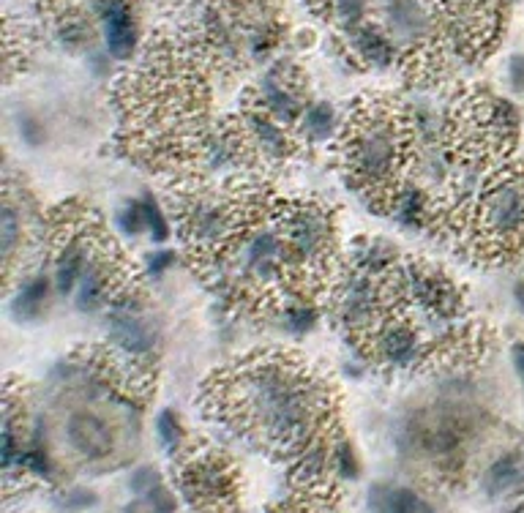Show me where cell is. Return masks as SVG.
I'll return each instance as SVG.
<instances>
[{
  "mask_svg": "<svg viewBox=\"0 0 524 513\" xmlns=\"http://www.w3.org/2000/svg\"><path fill=\"white\" fill-rule=\"evenodd\" d=\"M50 287H52V279H47L44 273L28 279V282L17 290V295H14V303H11L14 314H17L20 320H36V317L44 312V306H47Z\"/></svg>",
  "mask_w": 524,
  "mask_h": 513,
  "instance_id": "20",
  "label": "cell"
},
{
  "mask_svg": "<svg viewBox=\"0 0 524 513\" xmlns=\"http://www.w3.org/2000/svg\"><path fill=\"white\" fill-rule=\"evenodd\" d=\"M333 459H336V467H339V473L347 475V478H358V459H355L353 448L347 443H342L339 448H336V453H333Z\"/></svg>",
  "mask_w": 524,
  "mask_h": 513,
  "instance_id": "31",
  "label": "cell"
},
{
  "mask_svg": "<svg viewBox=\"0 0 524 513\" xmlns=\"http://www.w3.org/2000/svg\"><path fill=\"white\" fill-rule=\"evenodd\" d=\"M516 298H519V306H522L524 312V284H516Z\"/></svg>",
  "mask_w": 524,
  "mask_h": 513,
  "instance_id": "39",
  "label": "cell"
},
{
  "mask_svg": "<svg viewBox=\"0 0 524 513\" xmlns=\"http://www.w3.org/2000/svg\"><path fill=\"white\" fill-rule=\"evenodd\" d=\"M156 486H162V478L151 467H142V470L131 475V489H134V494H140V497L151 494Z\"/></svg>",
  "mask_w": 524,
  "mask_h": 513,
  "instance_id": "30",
  "label": "cell"
},
{
  "mask_svg": "<svg viewBox=\"0 0 524 513\" xmlns=\"http://www.w3.org/2000/svg\"><path fill=\"white\" fill-rule=\"evenodd\" d=\"M323 3H325V6H328V0H323Z\"/></svg>",
  "mask_w": 524,
  "mask_h": 513,
  "instance_id": "41",
  "label": "cell"
},
{
  "mask_svg": "<svg viewBox=\"0 0 524 513\" xmlns=\"http://www.w3.org/2000/svg\"><path fill=\"white\" fill-rule=\"evenodd\" d=\"M181 486L189 503L205 513H224V508L235 497L232 470L219 459H200V462L189 464V470L181 478Z\"/></svg>",
  "mask_w": 524,
  "mask_h": 513,
  "instance_id": "11",
  "label": "cell"
},
{
  "mask_svg": "<svg viewBox=\"0 0 524 513\" xmlns=\"http://www.w3.org/2000/svg\"><path fill=\"white\" fill-rule=\"evenodd\" d=\"M301 131L306 140L312 142H325L331 140L336 134V126H339V118H336V110L328 101H317V104H309V110L303 112L301 118Z\"/></svg>",
  "mask_w": 524,
  "mask_h": 513,
  "instance_id": "22",
  "label": "cell"
},
{
  "mask_svg": "<svg viewBox=\"0 0 524 513\" xmlns=\"http://www.w3.org/2000/svg\"><path fill=\"white\" fill-rule=\"evenodd\" d=\"M118 224L126 235H140V232L148 230V222H145V208H142V200H129L118 213Z\"/></svg>",
  "mask_w": 524,
  "mask_h": 513,
  "instance_id": "27",
  "label": "cell"
},
{
  "mask_svg": "<svg viewBox=\"0 0 524 513\" xmlns=\"http://www.w3.org/2000/svg\"><path fill=\"white\" fill-rule=\"evenodd\" d=\"M514 366H516V374H519V380L524 383V342L514 344Z\"/></svg>",
  "mask_w": 524,
  "mask_h": 513,
  "instance_id": "38",
  "label": "cell"
},
{
  "mask_svg": "<svg viewBox=\"0 0 524 513\" xmlns=\"http://www.w3.org/2000/svg\"><path fill=\"white\" fill-rule=\"evenodd\" d=\"M432 33L434 17L421 0H388V36L393 41L421 47Z\"/></svg>",
  "mask_w": 524,
  "mask_h": 513,
  "instance_id": "16",
  "label": "cell"
},
{
  "mask_svg": "<svg viewBox=\"0 0 524 513\" xmlns=\"http://www.w3.org/2000/svg\"><path fill=\"white\" fill-rule=\"evenodd\" d=\"M473 243L484 257L505 260L524 243V170H497L475 205Z\"/></svg>",
  "mask_w": 524,
  "mask_h": 513,
  "instance_id": "4",
  "label": "cell"
},
{
  "mask_svg": "<svg viewBox=\"0 0 524 513\" xmlns=\"http://www.w3.org/2000/svg\"><path fill=\"white\" fill-rule=\"evenodd\" d=\"M355 50L372 66H391L396 58V41L377 28H358L355 31Z\"/></svg>",
  "mask_w": 524,
  "mask_h": 513,
  "instance_id": "21",
  "label": "cell"
},
{
  "mask_svg": "<svg viewBox=\"0 0 524 513\" xmlns=\"http://www.w3.org/2000/svg\"><path fill=\"white\" fill-rule=\"evenodd\" d=\"M524 486V456L511 451L500 456L484 473V489L489 497H508Z\"/></svg>",
  "mask_w": 524,
  "mask_h": 513,
  "instance_id": "18",
  "label": "cell"
},
{
  "mask_svg": "<svg viewBox=\"0 0 524 513\" xmlns=\"http://www.w3.org/2000/svg\"><path fill=\"white\" fill-rule=\"evenodd\" d=\"M276 224L287 246L290 279L301 287L320 282L336 254V227L328 208L317 202H293L276 213Z\"/></svg>",
  "mask_w": 524,
  "mask_h": 513,
  "instance_id": "5",
  "label": "cell"
},
{
  "mask_svg": "<svg viewBox=\"0 0 524 513\" xmlns=\"http://www.w3.org/2000/svg\"><path fill=\"white\" fill-rule=\"evenodd\" d=\"M358 271L369 273V276H385L396 268V249L385 241H363L358 243Z\"/></svg>",
  "mask_w": 524,
  "mask_h": 513,
  "instance_id": "23",
  "label": "cell"
},
{
  "mask_svg": "<svg viewBox=\"0 0 524 513\" xmlns=\"http://www.w3.org/2000/svg\"><path fill=\"white\" fill-rule=\"evenodd\" d=\"M172 262H175V254L172 252H156L151 254V260H148V271H151L153 276H162Z\"/></svg>",
  "mask_w": 524,
  "mask_h": 513,
  "instance_id": "33",
  "label": "cell"
},
{
  "mask_svg": "<svg viewBox=\"0 0 524 513\" xmlns=\"http://www.w3.org/2000/svg\"><path fill=\"white\" fill-rule=\"evenodd\" d=\"M145 500H151L156 508L162 513H172L175 511V500H172V494L164 489V486H156L151 494H145Z\"/></svg>",
  "mask_w": 524,
  "mask_h": 513,
  "instance_id": "32",
  "label": "cell"
},
{
  "mask_svg": "<svg viewBox=\"0 0 524 513\" xmlns=\"http://www.w3.org/2000/svg\"><path fill=\"white\" fill-rule=\"evenodd\" d=\"M156 429H159V437H162V443L167 451H175L178 445H181L183 440V426L181 421H178V415L172 413V410H164L162 415H159V421H156Z\"/></svg>",
  "mask_w": 524,
  "mask_h": 513,
  "instance_id": "28",
  "label": "cell"
},
{
  "mask_svg": "<svg viewBox=\"0 0 524 513\" xmlns=\"http://www.w3.org/2000/svg\"><path fill=\"white\" fill-rule=\"evenodd\" d=\"M328 9L333 17L344 28H361L363 17H366V0H328Z\"/></svg>",
  "mask_w": 524,
  "mask_h": 513,
  "instance_id": "26",
  "label": "cell"
},
{
  "mask_svg": "<svg viewBox=\"0 0 524 513\" xmlns=\"http://www.w3.org/2000/svg\"><path fill=\"white\" fill-rule=\"evenodd\" d=\"M93 243H96V238L88 227H82V219L77 224H71L69 232L61 238L58 254H55V268H52V284L61 295L77 290L82 271L91 260Z\"/></svg>",
  "mask_w": 524,
  "mask_h": 513,
  "instance_id": "12",
  "label": "cell"
},
{
  "mask_svg": "<svg viewBox=\"0 0 524 513\" xmlns=\"http://www.w3.org/2000/svg\"><path fill=\"white\" fill-rule=\"evenodd\" d=\"M511 82L516 88H524V58H514L511 63Z\"/></svg>",
  "mask_w": 524,
  "mask_h": 513,
  "instance_id": "37",
  "label": "cell"
},
{
  "mask_svg": "<svg viewBox=\"0 0 524 513\" xmlns=\"http://www.w3.org/2000/svg\"><path fill=\"white\" fill-rule=\"evenodd\" d=\"M66 440L88 462L107 459L115 445L110 423L96 413H74L66 421Z\"/></svg>",
  "mask_w": 524,
  "mask_h": 513,
  "instance_id": "15",
  "label": "cell"
},
{
  "mask_svg": "<svg viewBox=\"0 0 524 513\" xmlns=\"http://www.w3.org/2000/svg\"><path fill=\"white\" fill-rule=\"evenodd\" d=\"M126 513H162V511H159L151 500H145V497H142V500H134V503L126 505Z\"/></svg>",
  "mask_w": 524,
  "mask_h": 513,
  "instance_id": "34",
  "label": "cell"
},
{
  "mask_svg": "<svg viewBox=\"0 0 524 513\" xmlns=\"http://www.w3.org/2000/svg\"><path fill=\"white\" fill-rule=\"evenodd\" d=\"M344 170L361 194H369L377 208L388 205L402 189L404 167L415 156L413 126H407L388 104H366L355 110L344 129Z\"/></svg>",
  "mask_w": 524,
  "mask_h": 513,
  "instance_id": "2",
  "label": "cell"
},
{
  "mask_svg": "<svg viewBox=\"0 0 524 513\" xmlns=\"http://www.w3.org/2000/svg\"><path fill=\"white\" fill-rule=\"evenodd\" d=\"M121 254L112 249L110 241L96 238L93 243L91 260L82 271L77 290H74V306L80 312H96L101 306H110L123 290H129L123 282V262L118 260Z\"/></svg>",
  "mask_w": 524,
  "mask_h": 513,
  "instance_id": "8",
  "label": "cell"
},
{
  "mask_svg": "<svg viewBox=\"0 0 524 513\" xmlns=\"http://www.w3.org/2000/svg\"><path fill=\"white\" fill-rule=\"evenodd\" d=\"M369 508L374 513H432V505L421 494L404 486H374L369 494Z\"/></svg>",
  "mask_w": 524,
  "mask_h": 513,
  "instance_id": "19",
  "label": "cell"
},
{
  "mask_svg": "<svg viewBox=\"0 0 524 513\" xmlns=\"http://www.w3.org/2000/svg\"><path fill=\"white\" fill-rule=\"evenodd\" d=\"M260 208V194L243 197L232 192L213 189H192L178 197V222H181L183 243L197 257H222L227 249L241 241V235L262 216H254Z\"/></svg>",
  "mask_w": 524,
  "mask_h": 513,
  "instance_id": "3",
  "label": "cell"
},
{
  "mask_svg": "<svg viewBox=\"0 0 524 513\" xmlns=\"http://www.w3.org/2000/svg\"><path fill=\"white\" fill-rule=\"evenodd\" d=\"M142 208H145V222H148V232H151L156 241H164L167 235H170V224L164 219L162 208H159V202L153 200L151 194H145L142 197Z\"/></svg>",
  "mask_w": 524,
  "mask_h": 513,
  "instance_id": "29",
  "label": "cell"
},
{
  "mask_svg": "<svg viewBox=\"0 0 524 513\" xmlns=\"http://www.w3.org/2000/svg\"><path fill=\"white\" fill-rule=\"evenodd\" d=\"M74 500H63L66 508H82V505H91L93 503V494L91 492H71Z\"/></svg>",
  "mask_w": 524,
  "mask_h": 513,
  "instance_id": "36",
  "label": "cell"
},
{
  "mask_svg": "<svg viewBox=\"0 0 524 513\" xmlns=\"http://www.w3.org/2000/svg\"><path fill=\"white\" fill-rule=\"evenodd\" d=\"M25 211H22V202L14 200L11 189H6L3 194V216H0V249H3V265L6 273L11 271V262L17 260L22 243H25Z\"/></svg>",
  "mask_w": 524,
  "mask_h": 513,
  "instance_id": "17",
  "label": "cell"
},
{
  "mask_svg": "<svg viewBox=\"0 0 524 513\" xmlns=\"http://www.w3.org/2000/svg\"><path fill=\"white\" fill-rule=\"evenodd\" d=\"M110 342L115 350L129 358L131 369H142L151 361L156 347H159V331L148 320L145 306L137 301V295L131 290H123L115 301L110 303Z\"/></svg>",
  "mask_w": 524,
  "mask_h": 513,
  "instance_id": "7",
  "label": "cell"
},
{
  "mask_svg": "<svg viewBox=\"0 0 524 513\" xmlns=\"http://www.w3.org/2000/svg\"><path fill=\"white\" fill-rule=\"evenodd\" d=\"M93 14L104 25V39L112 58L129 61L137 47V22L129 0H93Z\"/></svg>",
  "mask_w": 524,
  "mask_h": 513,
  "instance_id": "13",
  "label": "cell"
},
{
  "mask_svg": "<svg viewBox=\"0 0 524 513\" xmlns=\"http://www.w3.org/2000/svg\"><path fill=\"white\" fill-rule=\"evenodd\" d=\"M282 320H284V328H287V331L306 333V331H312L314 325H317V309L303 301L287 303L282 312Z\"/></svg>",
  "mask_w": 524,
  "mask_h": 513,
  "instance_id": "25",
  "label": "cell"
},
{
  "mask_svg": "<svg viewBox=\"0 0 524 513\" xmlns=\"http://www.w3.org/2000/svg\"><path fill=\"white\" fill-rule=\"evenodd\" d=\"M366 344L372 347L374 358L385 369L393 372H407L418 363L424 361V339L415 328L413 322L407 320H388L385 317L383 325L366 339Z\"/></svg>",
  "mask_w": 524,
  "mask_h": 513,
  "instance_id": "10",
  "label": "cell"
},
{
  "mask_svg": "<svg viewBox=\"0 0 524 513\" xmlns=\"http://www.w3.org/2000/svg\"><path fill=\"white\" fill-rule=\"evenodd\" d=\"M257 107L279 121L284 129L298 126L303 112L309 110L306 104V85H303L301 71L293 69L290 63H276L260 82L257 93Z\"/></svg>",
  "mask_w": 524,
  "mask_h": 513,
  "instance_id": "9",
  "label": "cell"
},
{
  "mask_svg": "<svg viewBox=\"0 0 524 513\" xmlns=\"http://www.w3.org/2000/svg\"><path fill=\"white\" fill-rule=\"evenodd\" d=\"M22 134H25V140L36 145V142L41 140V137H39L41 126L36 121H31V118H28V121H22Z\"/></svg>",
  "mask_w": 524,
  "mask_h": 513,
  "instance_id": "35",
  "label": "cell"
},
{
  "mask_svg": "<svg viewBox=\"0 0 524 513\" xmlns=\"http://www.w3.org/2000/svg\"><path fill=\"white\" fill-rule=\"evenodd\" d=\"M55 31L61 44H66L69 50H80L91 39V25L82 17L80 9H74L69 3H63V11H58V22H55Z\"/></svg>",
  "mask_w": 524,
  "mask_h": 513,
  "instance_id": "24",
  "label": "cell"
},
{
  "mask_svg": "<svg viewBox=\"0 0 524 513\" xmlns=\"http://www.w3.org/2000/svg\"><path fill=\"white\" fill-rule=\"evenodd\" d=\"M388 309V290L385 279L355 271L342 282V290L336 295V312L339 320L350 331V336L366 342L385 320Z\"/></svg>",
  "mask_w": 524,
  "mask_h": 513,
  "instance_id": "6",
  "label": "cell"
},
{
  "mask_svg": "<svg viewBox=\"0 0 524 513\" xmlns=\"http://www.w3.org/2000/svg\"><path fill=\"white\" fill-rule=\"evenodd\" d=\"M514 513H524V508H519V511H514Z\"/></svg>",
  "mask_w": 524,
  "mask_h": 513,
  "instance_id": "40",
  "label": "cell"
},
{
  "mask_svg": "<svg viewBox=\"0 0 524 513\" xmlns=\"http://www.w3.org/2000/svg\"><path fill=\"white\" fill-rule=\"evenodd\" d=\"M243 131L249 145L265 159H287L295 153V142L290 140L287 129L257 104H249L243 112Z\"/></svg>",
  "mask_w": 524,
  "mask_h": 513,
  "instance_id": "14",
  "label": "cell"
},
{
  "mask_svg": "<svg viewBox=\"0 0 524 513\" xmlns=\"http://www.w3.org/2000/svg\"><path fill=\"white\" fill-rule=\"evenodd\" d=\"M243 429L257 440L298 451L320 434L328 415V391L306 363L290 355H260L224 374L211 388Z\"/></svg>",
  "mask_w": 524,
  "mask_h": 513,
  "instance_id": "1",
  "label": "cell"
}]
</instances>
